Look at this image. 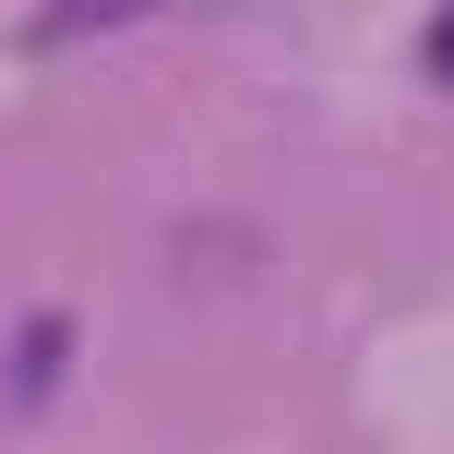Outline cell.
I'll use <instances>...</instances> for the list:
<instances>
[{
    "mask_svg": "<svg viewBox=\"0 0 454 454\" xmlns=\"http://www.w3.org/2000/svg\"><path fill=\"white\" fill-rule=\"evenodd\" d=\"M60 323H24V347H12V407H36V395H48V371H60Z\"/></svg>",
    "mask_w": 454,
    "mask_h": 454,
    "instance_id": "obj_2",
    "label": "cell"
},
{
    "mask_svg": "<svg viewBox=\"0 0 454 454\" xmlns=\"http://www.w3.org/2000/svg\"><path fill=\"white\" fill-rule=\"evenodd\" d=\"M431 84H454V12H442V36H431Z\"/></svg>",
    "mask_w": 454,
    "mask_h": 454,
    "instance_id": "obj_3",
    "label": "cell"
},
{
    "mask_svg": "<svg viewBox=\"0 0 454 454\" xmlns=\"http://www.w3.org/2000/svg\"><path fill=\"white\" fill-rule=\"evenodd\" d=\"M132 12H156V0H48L36 36H108V24H132Z\"/></svg>",
    "mask_w": 454,
    "mask_h": 454,
    "instance_id": "obj_1",
    "label": "cell"
}]
</instances>
